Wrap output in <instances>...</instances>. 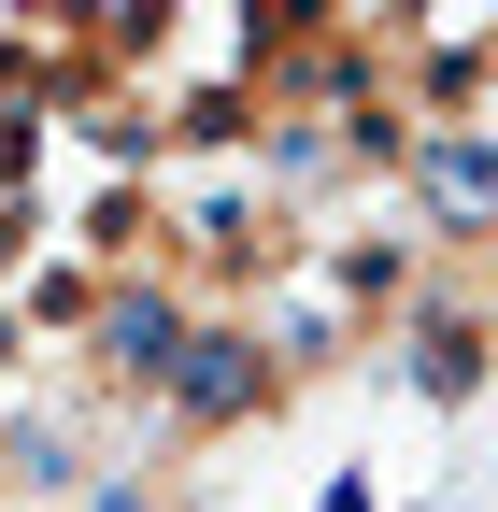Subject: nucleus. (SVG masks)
<instances>
[{"label":"nucleus","mask_w":498,"mask_h":512,"mask_svg":"<svg viewBox=\"0 0 498 512\" xmlns=\"http://www.w3.org/2000/svg\"><path fill=\"white\" fill-rule=\"evenodd\" d=\"M157 399H171L185 427L257 413V399H271V356H257V328H228V313H185V342H171V370H157Z\"/></svg>","instance_id":"1"},{"label":"nucleus","mask_w":498,"mask_h":512,"mask_svg":"<svg viewBox=\"0 0 498 512\" xmlns=\"http://www.w3.org/2000/svg\"><path fill=\"white\" fill-rule=\"evenodd\" d=\"M399 171L442 242H498V143L484 128H399Z\"/></svg>","instance_id":"2"},{"label":"nucleus","mask_w":498,"mask_h":512,"mask_svg":"<svg viewBox=\"0 0 498 512\" xmlns=\"http://www.w3.org/2000/svg\"><path fill=\"white\" fill-rule=\"evenodd\" d=\"M171 342H185V299H171V285H114V299H100V370H114V384H157Z\"/></svg>","instance_id":"3"},{"label":"nucleus","mask_w":498,"mask_h":512,"mask_svg":"<svg viewBox=\"0 0 498 512\" xmlns=\"http://www.w3.org/2000/svg\"><path fill=\"white\" fill-rule=\"evenodd\" d=\"M413 384L427 399H470L484 384V313H456V285H427V313H413Z\"/></svg>","instance_id":"4"},{"label":"nucleus","mask_w":498,"mask_h":512,"mask_svg":"<svg viewBox=\"0 0 498 512\" xmlns=\"http://www.w3.org/2000/svg\"><path fill=\"white\" fill-rule=\"evenodd\" d=\"M328 512H370V498H356V484H342V498H328Z\"/></svg>","instance_id":"5"}]
</instances>
